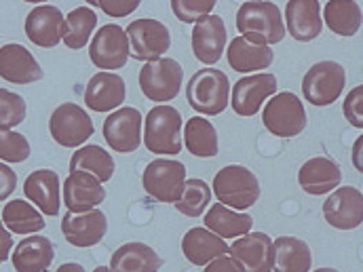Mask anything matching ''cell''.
Returning a JSON list of instances; mask_svg holds the SVG:
<instances>
[{"label":"cell","mask_w":363,"mask_h":272,"mask_svg":"<svg viewBox=\"0 0 363 272\" xmlns=\"http://www.w3.org/2000/svg\"><path fill=\"white\" fill-rule=\"evenodd\" d=\"M235 23L239 34L252 45L271 47L285 38L281 8L274 2H243L237 11Z\"/></svg>","instance_id":"obj_1"},{"label":"cell","mask_w":363,"mask_h":272,"mask_svg":"<svg viewBox=\"0 0 363 272\" xmlns=\"http://www.w3.org/2000/svg\"><path fill=\"white\" fill-rule=\"evenodd\" d=\"M211 188V194H216L220 205L241 213L254 207L260 198V181L254 171H250L243 165L222 167L216 174Z\"/></svg>","instance_id":"obj_2"},{"label":"cell","mask_w":363,"mask_h":272,"mask_svg":"<svg viewBox=\"0 0 363 272\" xmlns=\"http://www.w3.org/2000/svg\"><path fill=\"white\" fill-rule=\"evenodd\" d=\"M186 99L192 110L205 116H218L228 108L230 81L222 70L203 68L194 72L186 85Z\"/></svg>","instance_id":"obj_3"},{"label":"cell","mask_w":363,"mask_h":272,"mask_svg":"<svg viewBox=\"0 0 363 272\" xmlns=\"http://www.w3.org/2000/svg\"><path fill=\"white\" fill-rule=\"evenodd\" d=\"M182 114L174 106H157L142 125V142L152 154H180Z\"/></svg>","instance_id":"obj_4"},{"label":"cell","mask_w":363,"mask_h":272,"mask_svg":"<svg viewBox=\"0 0 363 272\" xmlns=\"http://www.w3.org/2000/svg\"><path fill=\"white\" fill-rule=\"evenodd\" d=\"M129 40V57L138 62H157L172 47L169 28L159 19H135L125 30Z\"/></svg>","instance_id":"obj_5"},{"label":"cell","mask_w":363,"mask_h":272,"mask_svg":"<svg viewBox=\"0 0 363 272\" xmlns=\"http://www.w3.org/2000/svg\"><path fill=\"white\" fill-rule=\"evenodd\" d=\"M262 123L277 137H296L306 129V110L298 95L281 91L267 101Z\"/></svg>","instance_id":"obj_6"},{"label":"cell","mask_w":363,"mask_h":272,"mask_svg":"<svg viewBox=\"0 0 363 272\" xmlns=\"http://www.w3.org/2000/svg\"><path fill=\"white\" fill-rule=\"evenodd\" d=\"M186 183V167L176 159H155L142 174V186L159 203L176 205Z\"/></svg>","instance_id":"obj_7"},{"label":"cell","mask_w":363,"mask_h":272,"mask_svg":"<svg viewBox=\"0 0 363 272\" xmlns=\"http://www.w3.org/2000/svg\"><path fill=\"white\" fill-rule=\"evenodd\" d=\"M347 85V70L338 62H319L308 68L302 79V95L313 106H332Z\"/></svg>","instance_id":"obj_8"},{"label":"cell","mask_w":363,"mask_h":272,"mask_svg":"<svg viewBox=\"0 0 363 272\" xmlns=\"http://www.w3.org/2000/svg\"><path fill=\"white\" fill-rule=\"evenodd\" d=\"M184 70L180 62L172 57H161L157 62H148L140 70V89L157 103L172 101L180 95Z\"/></svg>","instance_id":"obj_9"},{"label":"cell","mask_w":363,"mask_h":272,"mask_svg":"<svg viewBox=\"0 0 363 272\" xmlns=\"http://www.w3.org/2000/svg\"><path fill=\"white\" fill-rule=\"evenodd\" d=\"M51 137L64 148H81L95 133L93 120L79 103H62L49 118Z\"/></svg>","instance_id":"obj_10"},{"label":"cell","mask_w":363,"mask_h":272,"mask_svg":"<svg viewBox=\"0 0 363 272\" xmlns=\"http://www.w3.org/2000/svg\"><path fill=\"white\" fill-rule=\"evenodd\" d=\"M144 118L138 108L123 106L110 112L104 120V140L118 154H131L142 144Z\"/></svg>","instance_id":"obj_11"},{"label":"cell","mask_w":363,"mask_h":272,"mask_svg":"<svg viewBox=\"0 0 363 272\" xmlns=\"http://www.w3.org/2000/svg\"><path fill=\"white\" fill-rule=\"evenodd\" d=\"M89 57L93 66L101 72L125 68L129 62V40L125 30L116 23L101 26L91 38Z\"/></svg>","instance_id":"obj_12"},{"label":"cell","mask_w":363,"mask_h":272,"mask_svg":"<svg viewBox=\"0 0 363 272\" xmlns=\"http://www.w3.org/2000/svg\"><path fill=\"white\" fill-rule=\"evenodd\" d=\"M274 93H277L274 74L271 72L250 74L235 83V87L230 89L228 106H233V110L239 116H256L258 110L262 108V103L267 99H271Z\"/></svg>","instance_id":"obj_13"},{"label":"cell","mask_w":363,"mask_h":272,"mask_svg":"<svg viewBox=\"0 0 363 272\" xmlns=\"http://www.w3.org/2000/svg\"><path fill=\"white\" fill-rule=\"evenodd\" d=\"M323 217L332 228L353 230L363 222V194L355 186H338L323 203Z\"/></svg>","instance_id":"obj_14"},{"label":"cell","mask_w":363,"mask_h":272,"mask_svg":"<svg viewBox=\"0 0 363 272\" xmlns=\"http://www.w3.org/2000/svg\"><path fill=\"white\" fill-rule=\"evenodd\" d=\"M228 34H226V23L220 15H205L199 21H194L192 28V53L194 57L205 64V66H213L222 60L224 47H226Z\"/></svg>","instance_id":"obj_15"},{"label":"cell","mask_w":363,"mask_h":272,"mask_svg":"<svg viewBox=\"0 0 363 272\" xmlns=\"http://www.w3.org/2000/svg\"><path fill=\"white\" fill-rule=\"evenodd\" d=\"M228 256L243 272H272V239L267 232H247L228 247Z\"/></svg>","instance_id":"obj_16"},{"label":"cell","mask_w":363,"mask_h":272,"mask_svg":"<svg viewBox=\"0 0 363 272\" xmlns=\"http://www.w3.org/2000/svg\"><path fill=\"white\" fill-rule=\"evenodd\" d=\"M23 30L32 45L40 49H53L62 42L64 13L55 4H38L28 13Z\"/></svg>","instance_id":"obj_17"},{"label":"cell","mask_w":363,"mask_h":272,"mask_svg":"<svg viewBox=\"0 0 363 272\" xmlns=\"http://www.w3.org/2000/svg\"><path fill=\"white\" fill-rule=\"evenodd\" d=\"M108 232L106 213L99 209H91L85 213H66L62 217V234L64 239L81 249L95 247Z\"/></svg>","instance_id":"obj_18"},{"label":"cell","mask_w":363,"mask_h":272,"mask_svg":"<svg viewBox=\"0 0 363 272\" xmlns=\"http://www.w3.org/2000/svg\"><path fill=\"white\" fill-rule=\"evenodd\" d=\"M0 79L11 85H32L43 79V68L23 45L9 42L0 47Z\"/></svg>","instance_id":"obj_19"},{"label":"cell","mask_w":363,"mask_h":272,"mask_svg":"<svg viewBox=\"0 0 363 272\" xmlns=\"http://www.w3.org/2000/svg\"><path fill=\"white\" fill-rule=\"evenodd\" d=\"M285 32L298 42L315 40L323 30L319 0H291L285 4Z\"/></svg>","instance_id":"obj_20"},{"label":"cell","mask_w":363,"mask_h":272,"mask_svg":"<svg viewBox=\"0 0 363 272\" xmlns=\"http://www.w3.org/2000/svg\"><path fill=\"white\" fill-rule=\"evenodd\" d=\"M23 194L43 215H57L60 213L62 181H60L57 171H53V169L32 171L23 181Z\"/></svg>","instance_id":"obj_21"},{"label":"cell","mask_w":363,"mask_h":272,"mask_svg":"<svg viewBox=\"0 0 363 272\" xmlns=\"http://www.w3.org/2000/svg\"><path fill=\"white\" fill-rule=\"evenodd\" d=\"M62 194L70 213H85L104 203L106 188L85 171H72L62 183Z\"/></svg>","instance_id":"obj_22"},{"label":"cell","mask_w":363,"mask_h":272,"mask_svg":"<svg viewBox=\"0 0 363 272\" xmlns=\"http://www.w3.org/2000/svg\"><path fill=\"white\" fill-rule=\"evenodd\" d=\"M127 85L114 72L93 74L85 87V103L93 112H114L125 103Z\"/></svg>","instance_id":"obj_23"},{"label":"cell","mask_w":363,"mask_h":272,"mask_svg":"<svg viewBox=\"0 0 363 272\" xmlns=\"http://www.w3.org/2000/svg\"><path fill=\"white\" fill-rule=\"evenodd\" d=\"M340 180H342L340 167L328 157H313L298 171L300 188L313 196H323L328 192H334L340 186Z\"/></svg>","instance_id":"obj_24"},{"label":"cell","mask_w":363,"mask_h":272,"mask_svg":"<svg viewBox=\"0 0 363 272\" xmlns=\"http://www.w3.org/2000/svg\"><path fill=\"white\" fill-rule=\"evenodd\" d=\"M182 254L192 266H207L218 256L228 254L226 241L209 232L207 228H190L182 239Z\"/></svg>","instance_id":"obj_25"},{"label":"cell","mask_w":363,"mask_h":272,"mask_svg":"<svg viewBox=\"0 0 363 272\" xmlns=\"http://www.w3.org/2000/svg\"><path fill=\"white\" fill-rule=\"evenodd\" d=\"M53 256V243L47 237L32 234L17 243L15 251L11 254V262L15 272H45L51 266Z\"/></svg>","instance_id":"obj_26"},{"label":"cell","mask_w":363,"mask_h":272,"mask_svg":"<svg viewBox=\"0 0 363 272\" xmlns=\"http://www.w3.org/2000/svg\"><path fill=\"white\" fill-rule=\"evenodd\" d=\"M163 258L146 243H125L110 258V272H159Z\"/></svg>","instance_id":"obj_27"},{"label":"cell","mask_w":363,"mask_h":272,"mask_svg":"<svg viewBox=\"0 0 363 272\" xmlns=\"http://www.w3.org/2000/svg\"><path fill=\"white\" fill-rule=\"evenodd\" d=\"M226 60H228V64H230V68L235 72H239V74H252V72H260V70L271 68L274 53H272L271 47L252 45L243 36H237L228 45Z\"/></svg>","instance_id":"obj_28"},{"label":"cell","mask_w":363,"mask_h":272,"mask_svg":"<svg viewBox=\"0 0 363 272\" xmlns=\"http://www.w3.org/2000/svg\"><path fill=\"white\" fill-rule=\"evenodd\" d=\"M252 226H254V220L250 213H241V211H235L216 203L207 209L203 228H207L209 232L226 241V239H239L252 232Z\"/></svg>","instance_id":"obj_29"},{"label":"cell","mask_w":363,"mask_h":272,"mask_svg":"<svg viewBox=\"0 0 363 272\" xmlns=\"http://www.w3.org/2000/svg\"><path fill=\"white\" fill-rule=\"evenodd\" d=\"M272 271L274 272H311L313 256L311 247L296 237H279L272 241Z\"/></svg>","instance_id":"obj_30"},{"label":"cell","mask_w":363,"mask_h":272,"mask_svg":"<svg viewBox=\"0 0 363 272\" xmlns=\"http://www.w3.org/2000/svg\"><path fill=\"white\" fill-rule=\"evenodd\" d=\"M2 224L9 232L13 234H26V237H32L40 230H45L47 222L43 217V213L30 205L28 200H21V198H13L4 205L2 209Z\"/></svg>","instance_id":"obj_31"},{"label":"cell","mask_w":363,"mask_h":272,"mask_svg":"<svg viewBox=\"0 0 363 272\" xmlns=\"http://www.w3.org/2000/svg\"><path fill=\"white\" fill-rule=\"evenodd\" d=\"M182 140H184L188 152L199 159H211L220 150L218 131L211 125V120H207L205 116H192L190 120H186Z\"/></svg>","instance_id":"obj_32"},{"label":"cell","mask_w":363,"mask_h":272,"mask_svg":"<svg viewBox=\"0 0 363 272\" xmlns=\"http://www.w3.org/2000/svg\"><path fill=\"white\" fill-rule=\"evenodd\" d=\"M323 17L325 26L338 36H355L362 30V4L353 0H330L325 2Z\"/></svg>","instance_id":"obj_33"},{"label":"cell","mask_w":363,"mask_h":272,"mask_svg":"<svg viewBox=\"0 0 363 272\" xmlns=\"http://www.w3.org/2000/svg\"><path fill=\"white\" fill-rule=\"evenodd\" d=\"M114 167L116 165H114L112 154H108L101 146H95V144L77 148V152L70 159V171H85L99 183L112 180Z\"/></svg>","instance_id":"obj_34"},{"label":"cell","mask_w":363,"mask_h":272,"mask_svg":"<svg viewBox=\"0 0 363 272\" xmlns=\"http://www.w3.org/2000/svg\"><path fill=\"white\" fill-rule=\"evenodd\" d=\"M97 28V15L91 6H77L64 17V30H62V42L79 51L87 47L89 38H93V30Z\"/></svg>","instance_id":"obj_35"},{"label":"cell","mask_w":363,"mask_h":272,"mask_svg":"<svg viewBox=\"0 0 363 272\" xmlns=\"http://www.w3.org/2000/svg\"><path fill=\"white\" fill-rule=\"evenodd\" d=\"M211 186H207V181L203 180H186L184 183V192H182L180 200L174 205L182 215L188 217H201L207 211V205L211 203Z\"/></svg>","instance_id":"obj_36"},{"label":"cell","mask_w":363,"mask_h":272,"mask_svg":"<svg viewBox=\"0 0 363 272\" xmlns=\"http://www.w3.org/2000/svg\"><path fill=\"white\" fill-rule=\"evenodd\" d=\"M26 99L15 91L0 89V129L13 131L17 125L26 120Z\"/></svg>","instance_id":"obj_37"},{"label":"cell","mask_w":363,"mask_h":272,"mask_svg":"<svg viewBox=\"0 0 363 272\" xmlns=\"http://www.w3.org/2000/svg\"><path fill=\"white\" fill-rule=\"evenodd\" d=\"M30 157V142L17 131L0 129V161L2 163H23Z\"/></svg>","instance_id":"obj_38"},{"label":"cell","mask_w":363,"mask_h":272,"mask_svg":"<svg viewBox=\"0 0 363 272\" xmlns=\"http://www.w3.org/2000/svg\"><path fill=\"white\" fill-rule=\"evenodd\" d=\"M216 8V0H174L172 11L182 23H194L205 15H211Z\"/></svg>","instance_id":"obj_39"},{"label":"cell","mask_w":363,"mask_h":272,"mask_svg":"<svg viewBox=\"0 0 363 272\" xmlns=\"http://www.w3.org/2000/svg\"><path fill=\"white\" fill-rule=\"evenodd\" d=\"M342 114L345 118L355 127V129H363V85H357L349 91V95L345 97L342 103Z\"/></svg>","instance_id":"obj_40"},{"label":"cell","mask_w":363,"mask_h":272,"mask_svg":"<svg viewBox=\"0 0 363 272\" xmlns=\"http://www.w3.org/2000/svg\"><path fill=\"white\" fill-rule=\"evenodd\" d=\"M91 4L99 6L110 17H127L140 6V0H93Z\"/></svg>","instance_id":"obj_41"},{"label":"cell","mask_w":363,"mask_h":272,"mask_svg":"<svg viewBox=\"0 0 363 272\" xmlns=\"http://www.w3.org/2000/svg\"><path fill=\"white\" fill-rule=\"evenodd\" d=\"M15 188H17V174L6 163L0 161V203L9 198Z\"/></svg>","instance_id":"obj_42"},{"label":"cell","mask_w":363,"mask_h":272,"mask_svg":"<svg viewBox=\"0 0 363 272\" xmlns=\"http://www.w3.org/2000/svg\"><path fill=\"white\" fill-rule=\"evenodd\" d=\"M203 272H243V268L226 254V256H218L216 260H211Z\"/></svg>","instance_id":"obj_43"},{"label":"cell","mask_w":363,"mask_h":272,"mask_svg":"<svg viewBox=\"0 0 363 272\" xmlns=\"http://www.w3.org/2000/svg\"><path fill=\"white\" fill-rule=\"evenodd\" d=\"M13 234L4 228L2 220H0V264L6 262L11 258V249H13Z\"/></svg>","instance_id":"obj_44"},{"label":"cell","mask_w":363,"mask_h":272,"mask_svg":"<svg viewBox=\"0 0 363 272\" xmlns=\"http://www.w3.org/2000/svg\"><path fill=\"white\" fill-rule=\"evenodd\" d=\"M362 150H363V137L359 135V140H355V144H353V165H355V169H357L359 174L363 171Z\"/></svg>","instance_id":"obj_45"},{"label":"cell","mask_w":363,"mask_h":272,"mask_svg":"<svg viewBox=\"0 0 363 272\" xmlns=\"http://www.w3.org/2000/svg\"><path fill=\"white\" fill-rule=\"evenodd\" d=\"M57 272H85V268L77 262H66L57 268Z\"/></svg>","instance_id":"obj_46"},{"label":"cell","mask_w":363,"mask_h":272,"mask_svg":"<svg viewBox=\"0 0 363 272\" xmlns=\"http://www.w3.org/2000/svg\"><path fill=\"white\" fill-rule=\"evenodd\" d=\"M313 272H338L336 268H317V271H313Z\"/></svg>","instance_id":"obj_47"},{"label":"cell","mask_w":363,"mask_h":272,"mask_svg":"<svg viewBox=\"0 0 363 272\" xmlns=\"http://www.w3.org/2000/svg\"><path fill=\"white\" fill-rule=\"evenodd\" d=\"M93 272H110V268H106V266H97Z\"/></svg>","instance_id":"obj_48"}]
</instances>
